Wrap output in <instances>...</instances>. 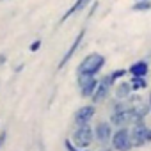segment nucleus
<instances>
[{
	"label": "nucleus",
	"mask_w": 151,
	"mask_h": 151,
	"mask_svg": "<svg viewBox=\"0 0 151 151\" xmlns=\"http://www.w3.org/2000/svg\"><path fill=\"white\" fill-rule=\"evenodd\" d=\"M105 62H107L105 55H101L98 52H93V53H89L82 59V62L77 68V73L78 75H98L103 69Z\"/></svg>",
	"instance_id": "obj_1"
},
{
	"label": "nucleus",
	"mask_w": 151,
	"mask_h": 151,
	"mask_svg": "<svg viewBox=\"0 0 151 151\" xmlns=\"http://www.w3.org/2000/svg\"><path fill=\"white\" fill-rule=\"evenodd\" d=\"M71 140L77 147L89 149V146L94 142V126H91L89 123L77 124V128H75V132L71 135Z\"/></svg>",
	"instance_id": "obj_2"
},
{
	"label": "nucleus",
	"mask_w": 151,
	"mask_h": 151,
	"mask_svg": "<svg viewBox=\"0 0 151 151\" xmlns=\"http://www.w3.org/2000/svg\"><path fill=\"white\" fill-rule=\"evenodd\" d=\"M110 147L114 151H132L133 149V140H132V132L130 126H119L114 130Z\"/></svg>",
	"instance_id": "obj_3"
},
{
	"label": "nucleus",
	"mask_w": 151,
	"mask_h": 151,
	"mask_svg": "<svg viewBox=\"0 0 151 151\" xmlns=\"http://www.w3.org/2000/svg\"><path fill=\"white\" fill-rule=\"evenodd\" d=\"M130 132H132L133 147H144V146L151 144V126H147L146 121L133 123L130 126Z\"/></svg>",
	"instance_id": "obj_4"
},
{
	"label": "nucleus",
	"mask_w": 151,
	"mask_h": 151,
	"mask_svg": "<svg viewBox=\"0 0 151 151\" xmlns=\"http://www.w3.org/2000/svg\"><path fill=\"white\" fill-rule=\"evenodd\" d=\"M114 126L110 121H98L94 124V140L100 144V146H110V140H112V135H114Z\"/></svg>",
	"instance_id": "obj_5"
},
{
	"label": "nucleus",
	"mask_w": 151,
	"mask_h": 151,
	"mask_svg": "<svg viewBox=\"0 0 151 151\" xmlns=\"http://www.w3.org/2000/svg\"><path fill=\"white\" fill-rule=\"evenodd\" d=\"M77 84H78V89H80V96L82 98H91L94 94L96 87L100 86V78H96V75H78Z\"/></svg>",
	"instance_id": "obj_6"
},
{
	"label": "nucleus",
	"mask_w": 151,
	"mask_h": 151,
	"mask_svg": "<svg viewBox=\"0 0 151 151\" xmlns=\"http://www.w3.org/2000/svg\"><path fill=\"white\" fill-rule=\"evenodd\" d=\"M109 121L112 123L114 128H119V126H132L133 124V112L132 109H124V110H119V112H110V117Z\"/></svg>",
	"instance_id": "obj_7"
},
{
	"label": "nucleus",
	"mask_w": 151,
	"mask_h": 151,
	"mask_svg": "<svg viewBox=\"0 0 151 151\" xmlns=\"http://www.w3.org/2000/svg\"><path fill=\"white\" fill-rule=\"evenodd\" d=\"M94 116H96V105H94V103L82 105L77 112H75V124L91 123V119H93Z\"/></svg>",
	"instance_id": "obj_8"
},
{
	"label": "nucleus",
	"mask_w": 151,
	"mask_h": 151,
	"mask_svg": "<svg viewBox=\"0 0 151 151\" xmlns=\"http://www.w3.org/2000/svg\"><path fill=\"white\" fill-rule=\"evenodd\" d=\"M84 37H86V30L82 29V30H80V32L77 34V37H75V39H73V43H71V46L68 48V52L64 53V57H62V60L59 62V69H62V68H64V66H66V64H68V62L71 60V57H73L75 53H77V50H78V46L82 45V41H84Z\"/></svg>",
	"instance_id": "obj_9"
},
{
	"label": "nucleus",
	"mask_w": 151,
	"mask_h": 151,
	"mask_svg": "<svg viewBox=\"0 0 151 151\" xmlns=\"http://www.w3.org/2000/svg\"><path fill=\"white\" fill-rule=\"evenodd\" d=\"M114 98H119V100H128L132 94H133V87L130 84V80H121V82H116L114 86Z\"/></svg>",
	"instance_id": "obj_10"
},
{
	"label": "nucleus",
	"mask_w": 151,
	"mask_h": 151,
	"mask_svg": "<svg viewBox=\"0 0 151 151\" xmlns=\"http://www.w3.org/2000/svg\"><path fill=\"white\" fill-rule=\"evenodd\" d=\"M147 73H149V62L146 59H139L128 68L130 77H147Z\"/></svg>",
	"instance_id": "obj_11"
},
{
	"label": "nucleus",
	"mask_w": 151,
	"mask_h": 151,
	"mask_svg": "<svg viewBox=\"0 0 151 151\" xmlns=\"http://www.w3.org/2000/svg\"><path fill=\"white\" fill-rule=\"evenodd\" d=\"M91 4H93V0H77V2H75V4H73V6H71L64 14H62V18H60V22H59V23H64V22H66V20H69L73 14H77V13L84 11V9H86L87 6H91Z\"/></svg>",
	"instance_id": "obj_12"
},
{
	"label": "nucleus",
	"mask_w": 151,
	"mask_h": 151,
	"mask_svg": "<svg viewBox=\"0 0 151 151\" xmlns=\"http://www.w3.org/2000/svg\"><path fill=\"white\" fill-rule=\"evenodd\" d=\"M110 93H112V87H109V86H105V84H100V86L96 87L94 94L91 96V101H93L94 105L103 103V101H107V100H109Z\"/></svg>",
	"instance_id": "obj_13"
},
{
	"label": "nucleus",
	"mask_w": 151,
	"mask_h": 151,
	"mask_svg": "<svg viewBox=\"0 0 151 151\" xmlns=\"http://www.w3.org/2000/svg\"><path fill=\"white\" fill-rule=\"evenodd\" d=\"M130 84L133 87V93H139L142 89H147V80L146 77H130Z\"/></svg>",
	"instance_id": "obj_14"
},
{
	"label": "nucleus",
	"mask_w": 151,
	"mask_h": 151,
	"mask_svg": "<svg viewBox=\"0 0 151 151\" xmlns=\"http://www.w3.org/2000/svg\"><path fill=\"white\" fill-rule=\"evenodd\" d=\"M133 13H147L151 11V0H135L132 6Z\"/></svg>",
	"instance_id": "obj_15"
},
{
	"label": "nucleus",
	"mask_w": 151,
	"mask_h": 151,
	"mask_svg": "<svg viewBox=\"0 0 151 151\" xmlns=\"http://www.w3.org/2000/svg\"><path fill=\"white\" fill-rule=\"evenodd\" d=\"M110 75H112V78L117 82V80H121V78L124 77V75H128V69H114Z\"/></svg>",
	"instance_id": "obj_16"
},
{
	"label": "nucleus",
	"mask_w": 151,
	"mask_h": 151,
	"mask_svg": "<svg viewBox=\"0 0 151 151\" xmlns=\"http://www.w3.org/2000/svg\"><path fill=\"white\" fill-rule=\"evenodd\" d=\"M64 146H66V149H68V151H89V149H82V147H77V146L73 144V140H69V139L64 142Z\"/></svg>",
	"instance_id": "obj_17"
},
{
	"label": "nucleus",
	"mask_w": 151,
	"mask_h": 151,
	"mask_svg": "<svg viewBox=\"0 0 151 151\" xmlns=\"http://www.w3.org/2000/svg\"><path fill=\"white\" fill-rule=\"evenodd\" d=\"M39 48H41V39L32 41V43H30V46H29V50H30V52H37Z\"/></svg>",
	"instance_id": "obj_18"
},
{
	"label": "nucleus",
	"mask_w": 151,
	"mask_h": 151,
	"mask_svg": "<svg viewBox=\"0 0 151 151\" xmlns=\"http://www.w3.org/2000/svg\"><path fill=\"white\" fill-rule=\"evenodd\" d=\"M98 4H100V2H93V4H91V11L87 13V18H91V16L96 13V9H98Z\"/></svg>",
	"instance_id": "obj_19"
},
{
	"label": "nucleus",
	"mask_w": 151,
	"mask_h": 151,
	"mask_svg": "<svg viewBox=\"0 0 151 151\" xmlns=\"http://www.w3.org/2000/svg\"><path fill=\"white\" fill-rule=\"evenodd\" d=\"M6 139H7V133L6 132H0V147L4 146V142H6Z\"/></svg>",
	"instance_id": "obj_20"
},
{
	"label": "nucleus",
	"mask_w": 151,
	"mask_h": 151,
	"mask_svg": "<svg viewBox=\"0 0 151 151\" xmlns=\"http://www.w3.org/2000/svg\"><path fill=\"white\" fill-rule=\"evenodd\" d=\"M6 60H7L6 53H0V66H4V64H6Z\"/></svg>",
	"instance_id": "obj_21"
},
{
	"label": "nucleus",
	"mask_w": 151,
	"mask_h": 151,
	"mask_svg": "<svg viewBox=\"0 0 151 151\" xmlns=\"http://www.w3.org/2000/svg\"><path fill=\"white\" fill-rule=\"evenodd\" d=\"M146 100H147V103H149V107H151V89L147 91V98H146Z\"/></svg>",
	"instance_id": "obj_22"
},
{
	"label": "nucleus",
	"mask_w": 151,
	"mask_h": 151,
	"mask_svg": "<svg viewBox=\"0 0 151 151\" xmlns=\"http://www.w3.org/2000/svg\"><path fill=\"white\" fill-rule=\"evenodd\" d=\"M22 69H23V64H20V66H16V69H14V71L18 73V71H22Z\"/></svg>",
	"instance_id": "obj_23"
}]
</instances>
